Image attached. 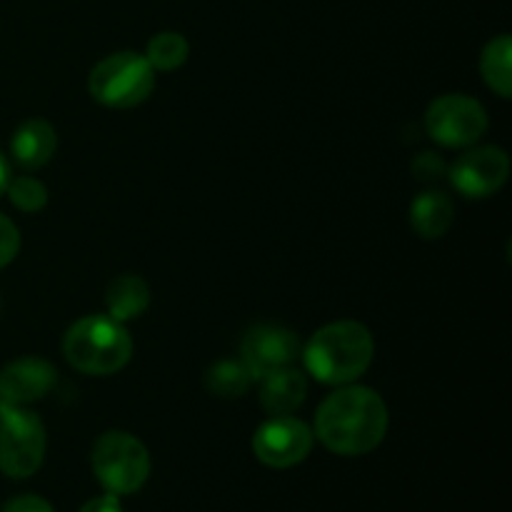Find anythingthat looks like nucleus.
<instances>
[{"instance_id":"9","label":"nucleus","mask_w":512,"mask_h":512,"mask_svg":"<svg viewBox=\"0 0 512 512\" xmlns=\"http://www.w3.org/2000/svg\"><path fill=\"white\" fill-rule=\"evenodd\" d=\"M508 173L510 158L505 150L488 145V148H475L460 155L450 168V183L465 198H488L503 188Z\"/></svg>"},{"instance_id":"15","label":"nucleus","mask_w":512,"mask_h":512,"mask_svg":"<svg viewBox=\"0 0 512 512\" xmlns=\"http://www.w3.org/2000/svg\"><path fill=\"white\" fill-rule=\"evenodd\" d=\"M105 303H108V315L118 323L125 320H133L138 315H143L150 305V290L145 285L143 278L138 275H120L113 283L108 285V295H105Z\"/></svg>"},{"instance_id":"5","label":"nucleus","mask_w":512,"mask_h":512,"mask_svg":"<svg viewBox=\"0 0 512 512\" xmlns=\"http://www.w3.org/2000/svg\"><path fill=\"white\" fill-rule=\"evenodd\" d=\"M93 473L108 493H138L150 475V455L138 438L110 430L93 448Z\"/></svg>"},{"instance_id":"21","label":"nucleus","mask_w":512,"mask_h":512,"mask_svg":"<svg viewBox=\"0 0 512 512\" xmlns=\"http://www.w3.org/2000/svg\"><path fill=\"white\" fill-rule=\"evenodd\" d=\"M413 173L418 180H438L445 173V163L435 153H420L413 160Z\"/></svg>"},{"instance_id":"13","label":"nucleus","mask_w":512,"mask_h":512,"mask_svg":"<svg viewBox=\"0 0 512 512\" xmlns=\"http://www.w3.org/2000/svg\"><path fill=\"white\" fill-rule=\"evenodd\" d=\"M55 148H58V138H55L53 125L45 120H28L15 130L13 140H10V150L20 168L38 170L53 158Z\"/></svg>"},{"instance_id":"23","label":"nucleus","mask_w":512,"mask_h":512,"mask_svg":"<svg viewBox=\"0 0 512 512\" xmlns=\"http://www.w3.org/2000/svg\"><path fill=\"white\" fill-rule=\"evenodd\" d=\"M80 512H123V508H120V503H118V495L108 493V495H103V498L88 500V503L80 508Z\"/></svg>"},{"instance_id":"22","label":"nucleus","mask_w":512,"mask_h":512,"mask_svg":"<svg viewBox=\"0 0 512 512\" xmlns=\"http://www.w3.org/2000/svg\"><path fill=\"white\" fill-rule=\"evenodd\" d=\"M3 512H53V508L38 495H20V498L8 500Z\"/></svg>"},{"instance_id":"14","label":"nucleus","mask_w":512,"mask_h":512,"mask_svg":"<svg viewBox=\"0 0 512 512\" xmlns=\"http://www.w3.org/2000/svg\"><path fill=\"white\" fill-rule=\"evenodd\" d=\"M453 218V200L440 190H425L410 205V225L425 240H435L448 233Z\"/></svg>"},{"instance_id":"17","label":"nucleus","mask_w":512,"mask_h":512,"mask_svg":"<svg viewBox=\"0 0 512 512\" xmlns=\"http://www.w3.org/2000/svg\"><path fill=\"white\" fill-rule=\"evenodd\" d=\"M253 380V373L245 368L243 360H220L205 375L208 390L220 398H240Z\"/></svg>"},{"instance_id":"19","label":"nucleus","mask_w":512,"mask_h":512,"mask_svg":"<svg viewBox=\"0 0 512 512\" xmlns=\"http://www.w3.org/2000/svg\"><path fill=\"white\" fill-rule=\"evenodd\" d=\"M5 193L10 195V203L18 210H23V213H38L48 203V190H45V185L40 180L30 178V175H20V178L10 180Z\"/></svg>"},{"instance_id":"2","label":"nucleus","mask_w":512,"mask_h":512,"mask_svg":"<svg viewBox=\"0 0 512 512\" xmlns=\"http://www.w3.org/2000/svg\"><path fill=\"white\" fill-rule=\"evenodd\" d=\"M375 343L365 325L340 320L320 328L305 348V368L328 385L353 383L373 363Z\"/></svg>"},{"instance_id":"16","label":"nucleus","mask_w":512,"mask_h":512,"mask_svg":"<svg viewBox=\"0 0 512 512\" xmlns=\"http://www.w3.org/2000/svg\"><path fill=\"white\" fill-rule=\"evenodd\" d=\"M512 43L510 35H500V38L490 40L483 50V60H480V70L490 88L503 98H510L512 93V68H510Z\"/></svg>"},{"instance_id":"4","label":"nucleus","mask_w":512,"mask_h":512,"mask_svg":"<svg viewBox=\"0 0 512 512\" xmlns=\"http://www.w3.org/2000/svg\"><path fill=\"white\" fill-rule=\"evenodd\" d=\"M155 88L153 65L145 55L115 53L100 60L88 78V90L98 103L108 108H133Z\"/></svg>"},{"instance_id":"7","label":"nucleus","mask_w":512,"mask_h":512,"mask_svg":"<svg viewBox=\"0 0 512 512\" xmlns=\"http://www.w3.org/2000/svg\"><path fill=\"white\" fill-rule=\"evenodd\" d=\"M425 130L445 148H463L483 138L488 130V115L483 105L468 95H443L425 113Z\"/></svg>"},{"instance_id":"6","label":"nucleus","mask_w":512,"mask_h":512,"mask_svg":"<svg viewBox=\"0 0 512 512\" xmlns=\"http://www.w3.org/2000/svg\"><path fill=\"white\" fill-rule=\"evenodd\" d=\"M45 428L23 405L0 408V470L8 478H30L43 465Z\"/></svg>"},{"instance_id":"12","label":"nucleus","mask_w":512,"mask_h":512,"mask_svg":"<svg viewBox=\"0 0 512 512\" xmlns=\"http://www.w3.org/2000/svg\"><path fill=\"white\" fill-rule=\"evenodd\" d=\"M263 388H260V403L270 415H293L303 405L308 393V380L300 370L280 368L263 375Z\"/></svg>"},{"instance_id":"18","label":"nucleus","mask_w":512,"mask_h":512,"mask_svg":"<svg viewBox=\"0 0 512 512\" xmlns=\"http://www.w3.org/2000/svg\"><path fill=\"white\" fill-rule=\"evenodd\" d=\"M148 63L158 70H175L188 60V40L180 33H158L148 43Z\"/></svg>"},{"instance_id":"1","label":"nucleus","mask_w":512,"mask_h":512,"mask_svg":"<svg viewBox=\"0 0 512 512\" xmlns=\"http://www.w3.org/2000/svg\"><path fill=\"white\" fill-rule=\"evenodd\" d=\"M388 430V408L375 390L350 385L320 405L315 435L338 455H365L378 448Z\"/></svg>"},{"instance_id":"3","label":"nucleus","mask_w":512,"mask_h":512,"mask_svg":"<svg viewBox=\"0 0 512 512\" xmlns=\"http://www.w3.org/2000/svg\"><path fill=\"white\" fill-rule=\"evenodd\" d=\"M65 360L85 375H113L133 355V340L110 315H88L65 333Z\"/></svg>"},{"instance_id":"10","label":"nucleus","mask_w":512,"mask_h":512,"mask_svg":"<svg viewBox=\"0 0 512 512\" xmlns=\"http://www.w3.org/2000/svg\"><path fill=\"white\" fill-rule=\"evenodd\" d=\"M243 363L253 373V378L273 373V370L288 368L300 353L298 335L280 325H255L243 338Z\"/></svg>"},{"instance_id":"11","label":"nucleus","mask_w":512,"mask_h":512,"mask_svg":"<svg viewBox=\"0 0 512 512\" xmlns=\"http://www.w3.org/2000/svg\"><path fill=\"white\" fill-rule=\"evenodd\" d=\"M55 368L40 358H23L0 370V408L25 405L48 395L55 385Z\"/></svg>"},{"instance_id":"20","label":"nucleus","mask_w":512,"mask_h":512,"mask_svg":"<svg viewBox=\"0 0 512 512\" xmlns=\"http://www.w3.org/2000/svg\"><path fill=\"white\" fill-rule=\"evenodd\" d=\"M18 248H20L18 228L13 225V220L5 218V215L0 213V268L8 265L10 260L18 255Z\"/></svg>"},{"instance_id":"8","label":"nucleus","mask_w":512,"mask_h":512,"mask_svg":"<svg viewBox=\"0 0 512 512\" xmlns=\"http://www.w3.org/2000/svg\"><path fill=\"white\" fill-rule=\"evenodd\" d=\"M313 448V430L293 415H275L253 435V450L268 468H293Z\"/></svg>"},{"instance_id":"24","label":"nucleus","mask_w":512,"mask_h":512,"mask_svg":"<svg viewBox=\"0 0 512 512\" xmlns=\"http://www.w3.org/2000/svg\"><path fill=\"white\" fill-rule=\"evenodd\" d=\"M10 180H13V178H10V165H8V160L3 158V153H0V195L8 190Z\"/></svg>"}]
</instances>
